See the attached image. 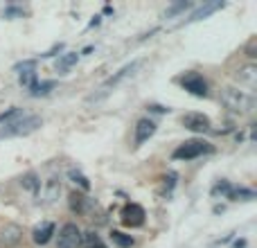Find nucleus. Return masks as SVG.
Segmentation results:
<instances>
[{"label":"nucleus","mask_w":257,"mask_h":248,"mask_svg":"<svg viewBox=\"0 0 257 248\" xmlns=\"http://www.w3.org/2000/svg\"><path fill=\"white\" fill-rule=\"evenodd\" d=\"M68 205H70V210L75 214H93V210H97V201L88 199L81 192H72L68 196Z\"/></svg>","instance_id":"8"},{"label":"nucleus","mask_w":257,"mask_h":248,"mask_svg":"<svg viewBox=\"0 0 257 248\" xmlns=\"http://www.w3.org/2000/svg\"><path fill=\"white\" fill-rule=\"evenodd\" d=\"M34 66H36V61H34V59H32V61H23V63H18V66H16V70L27 72V70H34Z\"/></svg>","instance_id":"27"},{"label":"nucleus","mask_w":257,"mask_h":248,"mask_svg":"<svg viewBox=\"0 0 257 248\" xmlns=\"http://www.w3.org/2000/svg\"><path fill=\"white\" fill-rule=\"evenodd\" d=\"M23 9H16V7H9V9H5V18H12V16H23Z\"/></svg>","instance_id":"28"},{"label":"nucleus","mask_w":257,"mask_h":248,"mask_svg":"<svg viewBox=\"0 0 257 248\" xmlns=\"http://www.w3.org/2000/svg\"><path fill=\"white\" fill-rule=\"evenodd\" d=\"M54 235H57V226H54L52 221H43L32 230V241H34L36 246H45Z\"/></svg>","instance_id":"11"},{"label":"nucleus","mask_w":257,"mask_h":248,"mask_svg":"<svg viewBox=\"0 0 257 248\" xmlns=\"http://www.w3.org/2000/svg\"><path fill=\"white\" fill-rule=\"evenodd\" d=\"M41 127V117L39 115H27L23 120L16 122H7L5 129H0V138H16V136H30L32 131Z\"/></svg>","instance_id":"3"},{"label":"nucleus","mask_w":257,"mask_h":248,"mask_svg":"<svg viewBox=\"0 0 257 248\" xmlns=\"http://www.w3.org/2000/svg\"><path fill=\"white\" fill-rule=\"evenodd\" d=\"M178 84L183 86V90H187V93L194 95V97H208V81H205L199 72L190 70V72H185V75H181L178 77Z\"/></svg>","instance_id":"4"},{"label":"nucleus","mask_w":257,"mask_h":248,"mask_svg":"<svg viewBox=\"0 0 257 248\" xmlns=\"http://www.w3.org/2000/svg\"><path fill=\"white\" fill-rule=\"evenodd\" d=\"M226 7V3H205V5H201L199 9H196L194 14H192L190 18H187L185 23H196V21H203V18H208L212 12H217V9H223Z\"/></svg>","instance_id":"13"},{"label":"nucleus","mask_w":257,"mask_h":248,"mask_svg":"<svg viewBox=\"0 0 257 248\" xmlns=\"http://www.w3.org/2000/svg\"><path fill=\"white\" fill-rule=\"evenodd\" d=\"M68 176H70V181L75 183V185H79L84 192L90 190V181H88V178H86L81 172H75V169H70V172H68Z\"/></svg>","instance_id":"22"},{"label":"nucleus","mask_w":257,"mask_h":248,"mask_svg":"<svg viewBox=\"0 0 257 248\" xmlns=\"http://www.w3.org/2000/svg\"><path fill=\"white\" fill-rule=\"evenodd\" d=\"M246 246V239H239V241H235V244H232V248H244Z\"/></svg>","instance_id":"31"},{"label":"nucleus","mask_w":257,"mask_h":248,"mask_svg":"<svg viewBox=\"0 0 257 248\" xmlns=\"http://www.w3.org/2000/svg\"><path fill=\"white\" fill-rule=\"evenodd\" d=\"M54 88H57V81H54V79L36 81V84L30 88V95H32V97H45V95H50Z\"/></svg>","instance_id":"16"},{"label":"nucleus","mask_w":257,"mask_h":248,"mask_svg":"<svg viewBox=\"0 0 257 248\" xmlns=\"http://www.w3.org/2000/svg\"><path fill=\"white\" fill-rule=\"evenodd\" d=\"M156 127H158V124H156L154 120H149V117H142V120H138L136 133H133V145H136V147H142V145H145V142L156 133Z\"/></svg>","instance_id":"9"},{"label":"nucleus","mask_w":257,"mask_h":248,"mask_svg":"<svg viewBox=\"0 0 257 248\" xmlns=\"http://www.w3.org/2000/svg\"><path fill=\"white\" fill-rule=\"evenodd\" d=\"M138 68V61H133V63H128V66H124L122 70H117V75H113L111 79H106V84H104V90L106 88H113V86H117L120 84L124 77H128V75H133V70Z\"/></svg>","instance_id":"18"},{"label":"nucleus","mask_w":257,"mask_h":248,"mask_svg":"<svg viewBox=\"0 0 257 248\" xmlns=\"http://www.w3.org/2000/svg\"><path fill=\"white\" fill-rule=\"evenodd\" d=\"M79 246H81V248H106V244L102 241V237H99L95 230H86V232H81Z\"/></svg>","instance_id":"15"},{"label":"nucleus","mask_w":257,"mask_h":248,"mask_svg":"<svg viewBox=\"0 0 257 248\" xmlns=\"http://www.w3.org/2000/svg\"><path fill=\"white\" fill-rule=\"evenodd\" d=\"M21 239H23V228L18 226V223H5V226L0 228V246L12 248Z\"/></svg>","instance_id":"10"},{"label":"nucleus","mask_w":257,"mask_h":248,"mask_svg":"<svg viewBox=\"0 0 257 248\" xmlns=\"http://www.w3.org/2000/svg\"><path fill=\"white\" fill-rule=\"evenodd\" d=\"M18 113H21V108H9V111H5V113H0V124H7L9 120H12V117H16Z\"/></svg>","instance_id":"26"},{"label":"nucleus","mask_w":257,"mask_h":248,"mask_svg":"<svg viewBox=\"0 0 257 248\" xmlns=\"http://www.w3.org/2000/svg\"><path fill=\"white\" fill-rule=\"evenodd\" d=\"M190 7H192V3H185V0H183V3H178V5H174V7H169L167 12H165V16L172 18V16H176V14H181V12H185V9H190Z\"/></svg>","instance_id":"25"},{"label":"nucleus","mask_w":257,"mask_h":248,"mask_svg":"<svg viewBox=\"0 0 257 248\" xmlns=\"http://www.w3.org/2000/svg\"><path fill=\"white\" fill-rule=\"evenodd\" d=\"M230 201H253L255 199V192L248 190V187H232L230 196H228Z\"/></svg>","instance_id":"21"},{"label":"nucleus","mask_w":257,"mask_h":248,"mask_svg":"<svg viewBox=\"0 0 257 248\" xmlns=\"http://www.w3.org/2000/svg\"><path fill=\"white\" fill-rule=\"evenodd\" d=\"M205 154H212V145L194 138V140L181 142V145L174 149L172 158L174 160H194V158H201V156H205Z\"/></svg>","instance_id":"2"},{"label":"nucleus","mask_w":257,"mask_h":248,"mask_svg":"<svg viewBox=\"0 0 257 248\" xmlns=\"http://www.w3.org/2000/svg\"><path fill=\"white\" fill-rule=\"evenodd\" d=\"M181 122L192 133H208L212 129V122H210V117L205 113H185Z\"/></svg>","instance_id":"7"},{"label":"nucleus","mask_w":257,"mask_h":248,"mask_svg":"<svg viewBox=\"0 0 257 248\" xmlns=\"http://www.w3.org/2000/svg\"><path fill=\"white\" fill-rule=\"evenodd\" d=\"M79 239H81L79 226L77 223H66V226H61V230L57 235V248H77Z\"/></svg>","instance_id":"6"},{"label":"nucleus","mask_w":257,"mask_h":248,"mask_svg":"<svg viewBox=\"0 0 257 248\" xmlns=\"http://www.w3.org/2000/svg\"><path fill=\"white\" fill-rule=\"evenodd\" d=\"M99 23H102V16H95V18H93V21H90V23H88V27H97V25H99Z\"/></svg>","instance_id":"30"},{"label":"nucleus","mask_w":257,"mask_h":248,"mask_svg":"<svg viewBox=\"0 0 257 248\" xmlns=\"http://www.w3.org/2000/svg\"><path fill=\"white\" fill-rule=\"evenodd\" d=\"M21 185L25 187V190H30V192H34V194H39V190H41V181H39V176H36L34 172H30V174H25V176L21 178Z\"/></svg>","instance_id":"19"},{"label":"nucleus","mask_w":257,"mask_h":248,"mask_svg":"<svg viewBox=\"0 0 257 248\" xmlns=\"http://www.w3.org/2000/svg\"><path fill=\"white\" fill-rule=\"evenodd\" d=\"M77 59H79V54H77V52H66V54H61V57H59V61H57V66H54V68H57L59 75H66V72L77 63Z\"/></svg>","instance_id":"17"},{"label":"nucleus","mask_w":257,"mask_h":248,"mask_svg":"<svg viewBox=\"0 0 257 248\" xmlns=\"http://www.w3.org/2000/svg\"><path fill=\"white\" fill-rule=\"evenodd\" d=\"M235 79L239 81V86H248V88H253L255 81H257V70H255V66L239 68V70L235 72Z\"/></svg>","instance_id":"14"},{"label":"nucleus","mask_w":257,"mask_h":248,"mask_svg":"<svg viewBox=\"0 0 257 248\" xmlns=\"http://www.w3.org/2000/svg\"><path fill=\"white\" fill-rule=\"evenodd\" d=\"M41 199H39V203H43V205H50V203H54V201L59 199V192H61V183H59V178L57 176H52L50 181H45V187H41Z\"/></svg>","instance_id":"12"},{"label":"nucleus","mask_w":257,"mask_h":248,"mask_svg":"<svg viewBox=\"0 0 257 248\" xmlns=\"http://www.w3.org/2000/svg\"><path fill=\"white\" fill-rule=\"evenodd\" d=\"M18 81H21L23 88L30 90L32 86L36 84V70H27V72H21V77H18Z\"/></svg>","instance_id":"23"},{"label":"nucleus","mask_w":257,"mask_h":248,"mask_svg":"<svg viewBox=\"0 0 257 248\" xmlns=\"http://www.w3.org/2000/svg\"><path fill=\"white\" fill-rule=\"evenodd\" d=\"M111 241L115 246H120V248H131L133 244H136V239H133L131 235H124V232H120V230L111 232Z\"/></svg>","instance_id":"20"},{"label":"nucleus","mask_w":257,"mask_h":248,"mask_svg":"<svg viewBox=\"0 0 257 248\" xmlns=\"http://www.w3.org/2000/svg\"><path fill=\"white\" fill-rule=\"evenodd\" d=\"M149 111H154V113H169V108L158 106V104H151V106H149Z\"/></svg>","instance_id":"29"},{"label":"nucleus","mask_w":257,"mask_h":248,"mask_svg":"<svg viewBox=\"0 0 257 248\" xmlns=\"http://www.w3.org/2000/svg\"><path fill=\"white\" fill-rule=\"evenodd\" d=\"M122 223L128 228H140L145 226V219H147V212L145 208H142L140 203H126L124 208H122Z\"/></svg>","instance_id":"5"},{"label":"nucleus","mask_w":257,"mask_h":248,"mask_svg":"<svg viewBox=\"0 0 257 248\" xmlns=\"http://www.w3.org/2000/svg\"><path fill=\"white\" fill-rule=\"evenodd\" d=\"M221 104L226 108H230L232 113H253L255 111V97L248 90H241L237 86L221 88Z\"/></svg>","instance_id":"1"},{"label":"nucleus","mask_w":257,"mask_h":248,"mask_svg":"<svg viewBox=\"0 0 257 248\" xmlns=\"http://www.w3.org/2000/svg\"><path fill=\"white\" fill-rule=\"evenodd\" d=\"M230 192H232V185H230L228 181H219L217 185L212 187V196H219V194H221V196H226V199H228V196H230Z\"/></svg>","instance_id":"24"}]
</instances>
